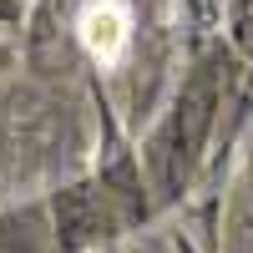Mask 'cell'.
Listing matches in <instances>:
<instances>
[{
    "mask_svg": "<svg viewBox=\"0 0 253 253\" xmlns=\"http://www.w3.org/2000/svg\"><path fill=\"white\" fill-rule=\"evenodd\" d=\"M76 36H81L91 61L117 66L126 56V41H132V15H126L122 0H86L81 15H76Z\"/></svg>",
    "mask_w": 253,
    "mask_h": 253,
    "instance_id": "obj_1",
    "label": "cell"
}]
</instances>
